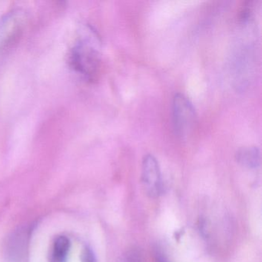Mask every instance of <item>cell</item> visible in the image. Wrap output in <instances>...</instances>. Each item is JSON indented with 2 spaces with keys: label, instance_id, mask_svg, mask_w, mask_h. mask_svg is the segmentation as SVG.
<instances>
[{
  "label": "cell",
  "instance_id": "277c9868",
  "mask_svg": "<svg viewBox=\"0 0 262 262\" xmlns=\"http://www.w3.org/2000/svg\"><path fill=\"white\" fill-rule=\"evenodd\" d=\"M237 163L248 168H256L260 164V150L256 146H244L235 153Z\"/></svg>",
  "mask_w": 262,
  "mask_h": 262
},
{
  "label": "cell",
  "instance_id": "8992f818",
  "mask_svg": "<svg viewBox=\"0 0 262 262\" xmlns=\"http://www.w3.org/2000/svg\"><path fill=\"white\" fill-rule=\"evenodd\" d=\"M117 262H142V259L138 251H130L123 254Z\"/></svg>",
  "mask_w": 262,
  "mask_h": 262
},
{
  "label": "cell",
  "instance_id": "52a82bcc",
  "mask_svg": "<svg viewBox=\"0 0 262 262\" xmlns=\"http://www.w3.org/2000/svg\"><path fill=\"white\" fill-rule=\"evenodd\" d=\"M80 257L81 262H96L94 253L88 247L82 250Z\"/></svg>",
  "mask_w": 262,
  "mask_h": 262
},
{
  "label": "cell",
  "instance_id": "7a4b0ae2",
  "mask_svg": "<svg viewBox=\"0 0 262 262\" xmlns=\"http://www.w3.org/2000/svg\"><path fill=\"white\" fill-rule=\"evenodd\" d=\"M71 62L77 71L92 79L96 76L99 70V53L90 44L82 43L73 50Z\"/></svg>",
  "mask_w": 262,
  "mask_h": 262
},
{
  "label": "cell",
  "instance_id": "5b68a950",
  "mask_svg": "<svg viewBox=\"0 0 262 262\" xmlns=\"http://www.w3.org/2000/svg\"><path fill=\"white\" fill-rule=\"evenodd\" d=\"M71 243L67 236H59L55 240L51 253V262H67Z\"/></svg>",
  "mask_w": 262,
  "mask_h": 262
},
{
  "label": "cell",
  "instance_id": "3957f363",
  "mask_svg": "<svg viewBox=\"0 0 262 262\" xmlns=\"http://www.w3.org/2000/svg\"><path fill=\"white\" fill-rule=\"evenodd\" d=\"M142 183L145 194L157 198L162 191V174L157 159L152 155H146L142 160Z\"/></svg>",
  "mask_w": 262,
  "mask_h": 262
},
{
  "label": "cell",
  "instance_id": "ba28073f",
  "mask_svg": "<svg viewBox=\"0 0 262 262\" xmlns=\"http://www.w3.org/2000/svg\"><path fill=\"white\" fill-rule=\"evenodd\" d=\"M156 262H169L167 260L166 257L161 253H157L156 254Z\"/></svg>",
  "mask_w": 262,
  "mask_h": 262
},
{
  "label": "cell",
  "instance_id": "6da1fadb",
  "mask_svg": "<svg viewBox=\"0 0 262 262\" xmlns=\"http://www.w3.org/2000/svg\"><path fill=\"white\" fill-rule=\"evenodd\" d=\"M194 105L187 96L182 93L174 95L172 102V118L176 135L182 139L188 137L196 123Z\"/></svg>",
  "mask_w": 262,
  "mask_h": 262
}]
</instances>
